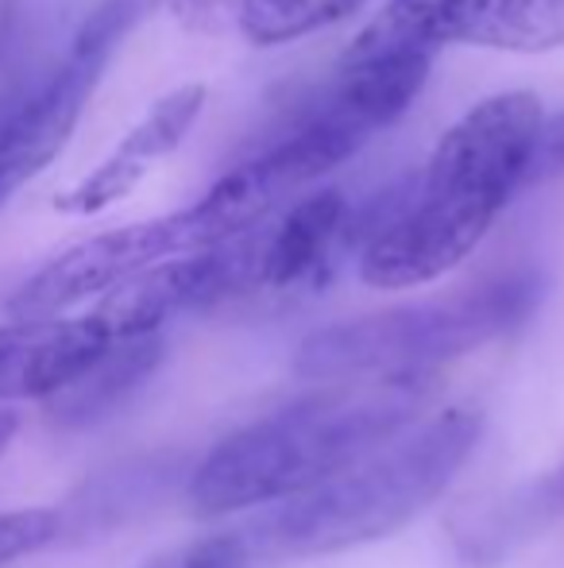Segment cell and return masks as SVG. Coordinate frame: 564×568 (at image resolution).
Segmentation results:
<instances>
[{
  "label": "cell",
  "instance_id": "1",
  "mask_svg": "<svg viewBox=\"0 0 564 568\" xmlns=\"http://www.w3.org/2000/svg\"><path fill=\"white\" fill-rule=\"evenodd\" d=\"M542 116L534 93H495L460 116L422 171L363 213V283L407 291L460 267L522 190Z\"/></svg>",
  "mask_w": 564,
  "mask_h": 568
},
{
  "label": "cell",
  "instance_id": "2",
  "mask_svg": "<svg viewBox=\"0 0 564 568\" xmlns=\"http://www.w3.org/2000/svg\"><path fill=\"white\" fill-rule=\"evenodd\" d=\"M429 379L321 383L217 442L189 468L186 499L202 518L290 503L414 426Z\"/></svg>",
  "mask_w": 564,
  "mask_h": 568
},
{
  "label": "cell",
  "instance_id": "3",
  "mask_svg": "<svg viewBox=\"0 0 564 568\" xmlns=\"http://www.w3.org/2000/svg\"><path fill=\"white\" fill-rule=\"evenodd\" d=\"M475 406H441L391 442L283 503L264 523V546L279 557H329L402 530L457 479L480 442Z\"/></svg>",
  "mask_w": 564,
  "mask_h": 568
},
{
  "label": "cell",
  "instance_id": "4",
  "mask_svg": "<svg viewBox=\"0 0 564 568\" xmlns=\"http://www.w3.org/2000/svg\"><path fill=\"white\" fill-rule=\"evenodd\" d=\"M542 298L534 271L488 278L449 298L325 325L301 341L294 372L317 383L429 379L433 367L514 333Z\"/></svg>",
  "mask_w": 564,
  "mask_h": 568
},
{
  "label": "cell",
  "instance_id": "5",
  "mask_svg": "<svg viewBox=\"0 0 564 568\" xmlns=\"http://www.w3.org/2000/svg\"><path fill=\"white\" fill-rule=\"evenodd\" d=\"M217 244H225V236L213 225L209 213L202 210V202L186 205L171 217L98 232V236L54 255L51 263H43L8 298V317L12 322H51V317H62L82 302L105 298L109 291L158 267V263L209 252Z\"/></svg>",
  "mask_w": 564,
  "mask_h": 568
},
{
  "label": "cell",
  "instance_id": "6",
  "mask_svg": "<svg viewBox=\"0 0 564 568\" xmlns=\"http://www.w3.org/2000/svg\"><path fill=\"white\" fill-rule=\"evenodd\" d=\"M129 20V8L121 0H109L82 28L70 59L35 93L0 109V205L62 155Z\"/></svg>",
  "mask_w": 564,
  "mask_h": 568
},
{
  "label": "cell",
  "instance_id": "7",
  "mask_svg": "<svg viewBox=\"0 0 564 568\" xmlns=\"http://www.w3.org/2000/svg\"><path fill=\"white\" fill-rule=\"evenodd\" d=\"M371 23L433 54L441 47L514 54L564 47V0H387Z\"/></svg>",
  "mask_w": 564,
  "mask_h": 568
},
{
  "label": "cell",
  "instance_id": "8",
  "mask_svg": "<svg viewBox=\"0 0 564 568\" xmlns=\"http://www.w3.org/2000/svg\"><path fill=\"white\" fill-rule=\"evenodd\" d=\"M348 236H352V210L340 190L321 186L314 194L294 197L275 221L252 229V252H256L252 291H294L317 283L348 247Z\"/></svg>",
  "mask_w": 564,
  "mask_h": 568
},
{
  "label": "cell",
  "instance_id": "9",
  "mask_svg": "<svg viewBox=\"0 0 564 568\" xmlns=\"http://www.w3.org/2000/svg\"><path fill=\"white\" fill-rule=\"evenodd\" d=\"M205 109V85L186 82L178 90H171L166 98H158L155 105L143 113V120L116 143V151L109 159H101L85 179H78L66 194L54 197V210L74 213V217H90L109 205L124 202L132 190L143 182V174L155 163H163L174 148L189 135V128L197 124Z\"/></svg>",
  "mask_w": 564,
  "mask_h": 568
},
{
  "label": "cell",
  "instance_id": "10",
  "mask_svg": "<svg viewBox=\"0 0 564 568\" xmlns=\"http://www.w3.org/2000/svg\"><path fill=\"white\" fill-rule=\"evenodd\" d=\"M116 344L93 314L0 325V406L54 398Z\"/></svg>",
  "mask_w": 564,
  "mask_h": 568
},
{
  "label": "cell",
  "instance_id": "11",
  "mask_svg": "<svg viewBox=\"0 0 564 568\" xmlns=\"http://www.w3.org/2000/svg\"><path fill=\"white\" fill-rule=\"evenodd\" d=\"M363 4L368 0H171V16L197 36L286 47L352 20Z\"/></svg>",
  "mask_w": 564,
  "mask_h": 568
},
{
  "label": "cell",
  "instance_id": "12",
  "mask_svg": "<svg viewBox=\"0 0 564 568\" xmlns=\"http://www.w3.org/2000/svg\"><path fill=\"white\" fill-rule=\"evenodd\" d=\"M163 364V337L116 341L54 398H47V414L62 429L98 426L101 418L116 414L143 383Z\"/></svg>",
  "mask_w": 564,
  "mask_h": 568
},
{
  "label": "cell",
  "instance_id": "13",
  "mask_svg": "<svg viewBox=\"0 0 564 568\" xmlns=\"http://www.w3.org/2000/svg\"><path fill=\"white\" fill-rule=\"evenodd\" d=\"M59 534H62L59 510H51V507L4 510V515H0V568L47 549L51 541H59Z\"/></svg>",
  "mask_w": 564,
  "mask_h": 568
},
{
  "label": "cell",
  "instance_id": "14",
  "mask_svg": "<svg viewBox=\"0 0 564 568\" xmlns=\"http://www.w3.org/2000/svg\"><path fill=\"white\" fill-rule=\"evenodd\" d=\"M252 546L240 534H213V538H197L186 546H174L166 554L151 557L143 568H248Z\"/></svg>",
  "mask_w": 564,
  "mask_h": 568
},
{
  "label": "cell",
  "instance_id": "15",
  "mask_svg": "<svg viewBox=\"0 0 564 568\" xmlns=\"http://www.w3.org/2000/svg\"><path fill=\"white\" fill-rule=\"evenodd\" d=\"M561 174H564V109L553 116H542V124H537L534 143H530L522 190L542 186V182H553Z\"/></svg>",
  "mask_w": 564,
  "mask_h": 568
},
{
  "label": "cell",
  "instance_id": "16",
  "mask_svg": "<svg viewBox=\"0 0 564 568\" xmlns=\"http://www.w3.org/2000/svg\"><path fill=\"white\" fill-rule=\"evenodd\" d=\"M545 518H564V464L545 471L511 503V526H534Z\"/></svg>",
  "mask_w": 564,
  "mask_h": 568
},
{
  "label": "cell",
  "instance_id": "17",
  "mask_svg": "<svg viewBox=\"0 0 564 568\" xmlns=\"http://www.w3.org/2000/svg\"><path fill=\"white\" fill-rule=\"evenodd\" d=\"M16 429H20V414H16V410H0V456H4V449L12 445Z\"/></svg>",
  "mask_w": 564,
  "mask_h": 568
}]
</instances>
